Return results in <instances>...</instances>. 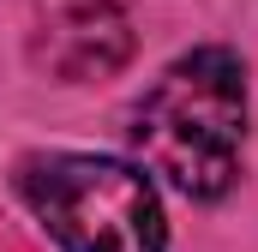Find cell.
I'll list each match as a JSON object with an SVG mask.
<instances>
[{
	"label": "cell",
	"mask_w": 258,
	"mask_h": 252,
	"mask_svg": "<svg viewBox=\"0 0 258 252\" xmlns=\"http://www.w3.org/2000/svg\"><path fill=\"white\" fill-rule=\"evenodd\" d=\"M246 78L228 48H192L132 108L138 156L186 198H222L240 174Z\"/></svg>",
	"instance_id": "1"
},
{
	"label": "cell",
	"mask_w": 258,
	"mask_h": 252,
	"mask_svg": "<svg viewBox=\"0 0 258 252\" xmlns=\"http://www.w3.org/2000/svg\"><path fill=\"white\" fill-rule=\"evenodd\" d=\"M18 192L36 210V222L66 252H162L168 222L150 180L114 156H30L18 168Z\"/></svg>",
	"instance_id": "2"
},
{
	"label": "cell",
	"mask_w": 258,
	"mask_h": 252,
	"mask_svg": "<svg viewBox=\"0 0 258 252\" xmlns=\"http://www.w3.org/2000/svg\"><path fill=\"white\" fill-rule=\"evenodd\" d=\"M132 54V18L120 0H36L30 60L60 84L108 78Z\"/></svg>",
	"instance_id": "3"
}]
</instances>
